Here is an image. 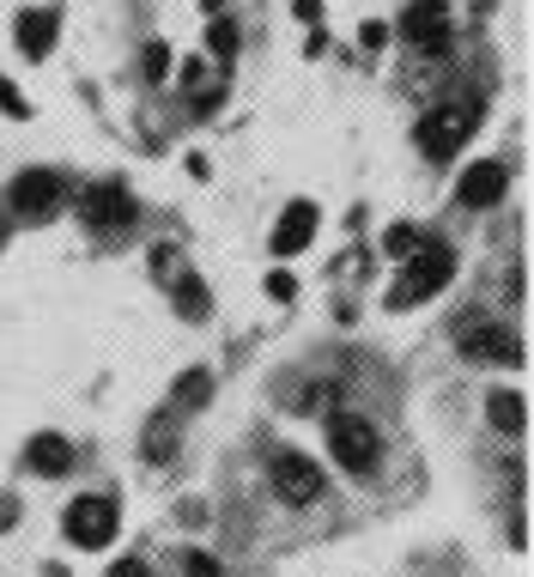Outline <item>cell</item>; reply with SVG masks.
Masks as SVG:
<instances>
[{
	"mask_svg": "<svg viewBox=\"0 0 534 577\" xmlns=\"http://www.w3.org/2000/svg\"><path fill=\"white\" fill-rule=\"evenodd\" d=\"M401 261H407V268H401V280L389 286V304H395V310H413V304L438 298V292L450 286V273H456V249L438 243V238H426L413 256H401Z\"/></svg>",
	"mask_w": 534,
	"mask_h": 577,
	"instance_id": "6da1fadb",
	"label": "cell"
},
{
	"mask_svg": "<svg viewBox=\"0 0 534 577\" xmlns=\"http://www.w3.org/2000/svg\"><path fill=\"white\" fill-rule=\"evenodd\" d=\"M473 128H480V104H473V98H450V104H431L413 134H419L426 158H456L473 140Z\"/></svg>",
	"mask_w": 534,
	"mask_h": 577,
	"instance_id": "7a4b0ae2",
	"label": "cell"
},
{
	"mask_svg": "<svg viewBox=\"0 0 534 577\" xmlns=\"http://www.w3.org/2000/svg\"><path fill=\"white\" fill-rule=\"evenodd\" d=\"M328 450H335V462L347 474H370L382 462V438L365 413H335L328 420Z\"/></svg>",
	"mask_w": 534,
	"mask_h": 577,
	"instance_id": "3957f363",
	"label": "cell"
},
{
	"mask_svg": "<svg viewBox=\"0 0 534 577\" xmlns=\"http://www.w3.org/2000/svg\"><path fill=\"white\" fill-rule=\"evenodd\" d=\"M79 219H86L97 238H116V231H128V226L140 219L134 189H128V182H92V189L79 195Z\"/></svg>",
	"mask_w": 534,
	"mask_h": 577,
	"instance_id": "277c9868",
	"label": "cell"
},
{
	"mask_svg": "<svg viewBox=\"0 0 534 577\" xmlns=\"http://www.w3.org/2000/svg\"><path fill=\"white\" fill-rule=\"evenodd\" d=\"M268 480H274V492L286 504H298V511L328 492V474H322L310 456H298V450H274V456H268Z\"/></svg>",
	"mask_w": 534,
	"mask_h": 577,
	"instance_id": "5b68a950",
	"label": "cell"
},
{
	"mask_svg": "<svg viewBox=\"0 0 534 577\" xmlns=\"http://www.w3.org/2000/svg\"><path fill=\"white\" fill-rule=\"evenodd\" d=\"M13 213L25 219V226H43V219H55L62 213V201H67V182H62V170H25V177H13Z\"/></svg>",
	"mask_w": 534,
	"mask_h": 577,
	"instance_id": "8992f818",
	"label": "cell"
},
{
	"mask_svg": "<svg viewBox=\"0 0 534 577\" xmlns=\"http://www.w3.org/2000/svg\"><path fill=\"white\" fill-rule=\"evenodd\" d=\"M62 529L74 547H109L116 541V499L109 492H86L62 511Z\"/></svg>",
	"mask_w": 534,
	"mask_h": 577,
	"instance_id": "52a82bcc",
	"label": "cell"
},
{
	"mask_svg": "<svg viewBox=\"0 0 534 577\" xmlns=\"http://www.w3.org/2000/svg\"><path fill=\"white\" fill-rule=\"evenodd\" d=\"M401 37H407L413 49H426V61H443L450 55V7H443V0L407 7V13H401Z\"/></svg>",
	"mask_w": 534,
	"mask_h": 577,
	"instance_id": "ba28073f",
	"label": "cell"
},
{
	"mask_svg": "<svg viewBox=\"0 0 534 577\" xmlns=\"http://www.w3.org/2000/svg\"><path fill=\"white\" fill-rule=\"evenodd\" d=\"M504 189H510V165H498V158H473V165L456 177V201L461 207H480V213L498 207Z\"/></svg>",
	"mask_w": 534,
	"mask_h": 577,
	"instance_id": "9c48e42d",
	"label": "cell"
},
{
	"mask_svg": "<svg viewBox=\"0 0 534 577\" xmlns=\"http://www.w3.org/2000/svg\"><path fill=\"white\" fill-rule=\"evenodd\" d=\"M461 352L486 364H522V341L517 329H498V322H468L461 329Z\"/></svg>",
	"mask_w": 534,
	"mask_h": 577,
	"instance_id": "30bf717a",
	"label": "cell"
},
{
	"mask_svg": "<svg viewBox=\"0 0 534 577\" xmlns=\"http://www.w3.org/2000/svg\"><path fill=\"white\" fill-rule=\"evenodd\" d=\"M316 226H322L316 201H291V207L279 213V226H274V238H268V249H274L279 261L298 256V249H310V243H316Z\"/></svg>",
	"mask_w": 534,
	"mask_h": 577,
	"instance_id": "8fae6325",
	"label": "cell"
},
{
	"mask_svg": "<svg viewBox=\"0 0 534 577\" xmlns=\"http://www.w3.org/2000/svg\"><path fill=\"white\" fill-rule=\"evenodd\" d=\"M55 30H62V18H55V7H25L13 25L18 49H25V61H43L49 49H55Z\"/></svg>",
	"mask_w": 534,
	"mask_h": 577,
	"instance_id": "7c38bea8",
	"label": "cell"
},
{
	"mask_svg": "<svg viewBox=\"0 0 534 577\" xmlns=\"http://www.w3.org/2000/svg\"><path fill=\"white\" fill-rule=\"evenodd\" d=\"M25 469L43 474V480H55V474L74 469V444H67L62 432H37V438L25 444Z\"/></svg>",
	"mask_w": 534,
	"mask_h": 577,
	"instance_id": "4fadbf2b",
	"label": "cell"
},
{
	"mask_svg": "<svg viewBox=\"0 0 534 577\" xmlns=\"http://www.w3.org/2000/svg\"><path fill=\"white\" fill-rule=\"evenodd\" d=\"M486 420L498 425L504 438H522V425H529V408H522L517 389H492L486 395Z\"/></svg>",
	"mask_w": 534,
	"mask_h": 577,
	"instance_id": "5bb4252c",
	"label": "cell"
},
{
	"mask_svg": "<svg viewBox=\"0 0 534 577\" xmlns=\"http://www.w3.org/2000/svg\"><path fill=\"white\" fill-rule=\"evenodd\" d=\"M207 389H213V377H207V371H183V377H177V408L183 413H195V408H207Z\"/></svg>",
	"mask_w": 534,
	"mask_h": 577,
	"instance_id": "9a60e30c",
	"label": "cell"
},
{
	"mask_svg": "<svg viewBox=\"0 0 534 577\" xmlns=\"http://www.w3.org/2000/svg\"><path fill=\"white\" fill-rule=\"evenodd\" d=\"M419 243H426V231H419V226H389V238H382V249H389V256H413Z\"/></svg>",
	"mask_w": 534,
	"mask_h": 577,
	"instance_id": "2e32d148",
	"label": "cell"
},
{
	"mask_svg": "<svg viewBox=\"0 0 534 577\" xmlns=\"http://www.w3.org/2000/svg\"><path fill=\"white\" fill-rule=\"evenodd\" d=\"M207 49H213V55H231V49H237V25H231V18H213V25H207Z\"/></svg>",
	"mask_w": 534,
	"mask_h": 577,
	"instance_id": "e0dca14e",
	"label": "cell"
},
{
	"mask_svg": "<svg viewBox=\"0 0 534 577\" xmlns=\"http://www.w3.org/2000/svg\"><path fill=\"white\" fill-rule=\"evenodd\" d=\"M183 572H188V577H225V572H219V560H207V553H188Z\"/></svg>",
	"mask_w": 534,
	"mask_h": 577,
	"instance_id": "ac0fdd59",
	"label": "cell"
},
{
	"mask_svg": "<svg viewBox=\"0 0 534 577\" xmlns=\"http://www.w3.org/2000/svg\"><path fill=\"white\" fill-rule=\"evenodd\" d=\"M165 67H170V49H165V43H153V49H146V74L165 79Z\"/></svg>",
	"mask_w": 534,
	"mask_h": 577,
	"instance_id": "d6986e66",
	"label": "cell"
},
{
	"mask_svg": "<svg viewBox=\"0 0 534 577\" xmlns=\"http://www.w3.org/2000/svg\"><path fill=\"white\" fill-rule=\"evenodd\" d=\"M109 577H153V572H146V560H134V553H128V560L109 565Z\"/></svg>",
	"mask_w": 534,
	"mask_h": 577,
	"instance_id": "ffe728a7",
	"label": "cell"
},
{
	"mask_svg": "<svg viewBox=\"0 0 534 577\" xmlns=\"http://www.w3.org/2000/svg\"><path fill=\"white\" fill-rule=\"evenodd\" d=\"M0 110H6V116H25V98H18V91L6 86V79H0Z\"/></svg>",
	"mask_w": 534,
	"mask_h": 577,
	"instance_id": "44dd1931",
	"label": "cell"
},
{
	"mask_svg": "<svg viewBox=\"0 0 534 577\" xmlns=\"http://www.w3.org/2000/svg\"><path fill=\"white\" fill-rule=\"evenodd\" d=\"M18 523V492H0V529H13Z\"/></svg>",
	"mask_w": 534,
	"mask_h": 577,
	"instance_id": "7402d4cb",
	"label": "cell"
},
{
	"mask_svg": "<svg viewBox=\"0 0 534 577\" xmlns=\"http://www.w3.org/2000/svg\"><path fill=\"white\" fill-rule=\"evenodd\" d=\"M268 292H274V298H279V304H286V298H291V292H298V280H291V273H274V280H268Z\"/></svg>",
	"mask_w": 534,
	"mask_h": 577,
	"instance_id": "603a6c76",
	"label": "cell"
},
{
	"mask_svg": "<svg viewBox=\"0 0 534 577\" xmlns=\"http://www.w3.org/2000/svg\"><path fill=\"white\" fill-rule=\"evenodd\" d=\"M359 43H365V49H382V43H389V25H365V30H359Z\"/></svg>",
	"mask_w": 534,
	"mask_h": 577,
	"instance_id": "cb8c5ba5",
	"label": "cell"
},
{
	"mask_svg": "<svg viewBox=\"0 0 534 577\" xmlns=\"http://www.w3.org/2000/svg\"><path fill=\"white\" fill-rule=\"evenodd\" d=\"M43 577H67V572H62V565H49V572H43Z\"/></svg>",
	"mask_w": 534,
	"mask_h": 577,
	"instance_id": "d4e9b609",
	"label": "cell"
}]
</instances>
